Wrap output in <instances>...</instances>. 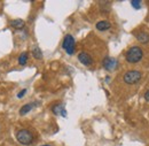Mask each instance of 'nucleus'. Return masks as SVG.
I'll use <instances>...</instances> for the list:
<instances>
[{
    "label": "nucleus",
    "mask_w": 149,
    "mask_h": 146,
    "mask_svg": "<svg viewBox=\"0 0 149 146\" xmlns=\"http://www.w3.org/2000/svg\"><path fill=\"white\" fill-rule=\"evenodd\" d=\"M52 112L55 114V115H62V116H67V112L64 108V105L63 104H55L52 106Z\"/></svg>",
    "instance_id": "nucleus-7"
},
{
    "label": "nucleus",
    "mask_w": 149,
    "mask_h": 146,
    "mask_svg": "<svg viewBox=\"0 0 149 146\" xmlns=\"http://www.w3.org/2000/svg\"><path fill=\"white\" fill-rule=\"evenodd\" d=\"M141 77H142V74L140 73L139 70H129V72H126L124 74L123 81L129 85H133V84L139 83Z\"/></svg>",
    "instance_id": "nucleus-3"
},
{
    "label": "nucleus",
    "mask_w": 149,
    "mask_h": 146,
    "mask_svg": "<svg viewBox=\"0 0 149 146\" xmlns=\"http://www.w3.org/2000/svg\"><path fill=\"white\" fill-rule=\"evenodd\" d=\"M143 56V51L139 46H132L130 50L126 52V61L130 63H138Z\"/></svg>",
    "instance_id": "nucleus-1"
},
{
    "label": "nucleus",
    "mask_w": 149,
    "mask_h": 146,
    "mask_svg": "<svg viewBox=\"0 0 149 146\" xmlns=\"http://www.w3.org/2000/svg\"><path fill=\"white\" fill-rule=\"evenodd\" d=\"M31 53L33 55V58L37 59V60H41V59H42V52H41V50H40L38 46H33Z\"/></svg>",
    "instance_id": "nucleus-12"
},
{
    "label": "nucleus",
    "mask_w": 149,
    "mask_h": 146,
    "mask_svg": "<svg viewBox=\"0 0 149 146\" xmlns=\"http://www.w3.org/2000/svg\"><path fill=\"white\" fill-rule=\"evenodd\" d=\"M117 65H118V62H117V60L116 59H113V58H110V56H106L104 59H103V61H102V66H103V68L106 69V70H112V69H115L116 67H117Z\"/></svg>",
    "instance_id": "nucleus-5"
},
{
    "label": "nucleus",
    "mask_w": 149,
    "mask_h": 146,
    "mask_svg": "<svg viewBox=\"0 0 149 146\" xmlns=\"http://www.w3.org/2000/svg\"><path fill=\"white\" fill-rule=\"evenodd\" d=\"M95 27H96V29L99 31H107V30H109L111 28V24L108 21H99Z\"/></svg>",
    "instance_id": "nucleus-8"
},
{
    "label": "nucleus",
    "mask_w": 149,
    "mask_h": 146,
    "mask_svg": "<svg viewBox=\"0 0 149 146\" xmlns=\"http://www.w3.org/2000/svg\"><path fill=\"white\" fill-rule=\"evenodd\" d=\"M131 5L133 6L134 9H140L141 8V1H139V0H132Z\"/></svg>",
    "instance_id": "nucleus-14"
},
{
    "label": "nucleus",
    "mask_w": 149,
    "mask_h": 146,
    "mask_svg": "<svg viewBox=\"0 0 149 146\" xmlns=\"http://www.w3.org/2000/svg\"><path fill=\"white\" fill-rule=\"evenodd\" d=\"M145 100H146L147 102H149V90L145 93Z\"/></svg>",
    "instance_id": "nucleus-16"
},
{
    "label": "nucleus",
    "mask_w": 149,
    "mask_h": 146,
    "mask_svg": "<svg viewBox=\"0 0 149 146\" xmlns=\"http://www.w3.org/2000/svg\"><path fill=\"white\" fill-rule=\"evenodd\" d=\"M16 138L19 144L22 145H31L33 142V135L26 130V129H21L16 132Z\"/></svg>",
    "instance_id": "nucleus-2"
},
{
    "label": "nucleus",
    "mask_w": 149,
    "mask_h": 146,
    "mask_svg": "<svg viewBox=\"0 0 149 146\" xmlns=\"http://www.w3.org/2000/svg\"><path fill=\"white\" fill-rule=\"evenodd\" d=\"M28 58H29L28 53H26V52H23V53L19 56V63L21 66H24V65L28 62Z\"/></svg>",
    "instance_id": "nucleus-13"
},
{
    "label": "nucleus",
    "mask_w": 149,
    "mask_h": 146,
    "mask_svg": "<svg viewBox=\"0 0 149 146\" xmlns=\"http://www.w3.org/2000/svg\"><path fill=\"white\" fill-rule=\"evenodd\" d=\"M25 93H26V90L24 89L23 91H21V92H19V94H17V98H22V97H23V95H24Z\"/></svg>",
    "instance_id": "nucleus-15"
},
{
    "label": "nucleus",
    "mask_w": 149,
    "mask_h": 146,
    "mask_svg": "<svg viewBox=\"0 0 149 146\" xmlns=\"http://www.w3.org/2000/svg\"><path fill=\"white\" fill-rule=\"evenodd\" d=\"M62 47L63 50H65V52L69 55H72L74 53V48H76V41L74 38L71 35H67L63 39L62 43Z\"/></svg>",
    "instance_id": "nucleus-4"
},
{
    "label": "nucleus",
    "mask_w": 149,
    "mask_h": 146,
    "mask_svg": "<svg viewBox=\"0 0 149 146\" xmlns=\"http://www.w3.org/2000/svg\"><path fill=\"white\" fill-rule=\"evenodd\" d=\"M78 60H79L84 66H91V65L93 63L92 56L88 54V53H86V52H80V53L78 54Z\"/></svg>",
    "instance_id": "nucleus-6"
},
{
    "label": "nucleus",
    "mask_w": 149,
    "mask_h": 146,
    "mask_svg": "<svg viewBox=\"0 0 149 146\" xmlns=\"http://www.w3.org/2000/svg\"><path fill=\"white\" fill-rule=\"evenodd\" d=\"M10 25H12V28H14L16 30H22L24 28V25H25V22L23 20H21V18H16V20H13L10 22Z\"/></svg>",
    "instance_id": "nucleus-9"
},
{
    "label": "nucleus",
    "mask_w": 149,
    "mask_h": 146,
    "mask_svg": "<svg viewBox=\"0 0 149 146\" xmlns=\"http://www.w3.org/2000/svg\"><path fill=\"white\" fill-rule=\"evenodd\" d=\"M41 146H52V145H41Z\"/></svg>",
    "instance_id": "nucleus-17"
},
{
    "label": "nucleus",
    "mask_w": 149,
    "mask_h": 146,
    "mask_svg": "<svg viewBox=\"0 0 149 146\" xmlns=\"http://www.w3.org/2000/svg\"><path fill=\"white\" fill-rule=\"evenodd\" d=\"M36 105H38L37 102H32V104H26V105L22 106V108L19 110V115H25V114H28Z\"/></svg>",
    "instance_id": "nucleus-11"
},
{
    "label": "nucleus",
    "mask_w": 149,
    "mask_h": 146,
    "mask_svg": "<svg viewBox=\"0 0 149 146\" xmlns=\"http://www.w3.org/2000/svg\"><path fill=\"white\" fill-rule=\"evenodd\" d=\"M136 39H138L140 43H142V44H148L149 35L147 34V32H143V31L138 32V34H136Z\"/></svg>",
    "instance_id": "nucleus-10"
}]
</instances>
